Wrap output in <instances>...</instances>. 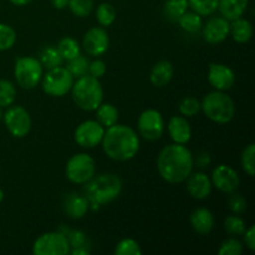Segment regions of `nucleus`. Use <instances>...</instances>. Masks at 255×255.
Instances as JSON below:
<instances>
[{
	"mask_svg": "<svg viewBox=\"0 0 255 255\" xmlns=\"http://www.w3.org/2000/svg\"><path fill=\"white\" fill-rule=\"evenodd\" d=\"M194 157L186 144H167L157 157V169L162 179L171 184L186 182L193 172Z\"/></svg>",
	"mask_w": 255,
	"mask_h": 255,
	"instance_id": "nucleus-1",
	"label": "nucleus"
},
{
	"mask_svg": "<svg viewBox=\"0 0 255 255\" xmlns=\"http://www.w3.org/2000/svg\"><path fill=\"white\" fill-rule=\"evenodd\" d=\"M101 144L109 158L126 162L138 153L139 138L132 127L116 124L105 129Z\"/></svg>",
	"mask_w": 255,
	"mask_h": 255,
	"instance_id": "nucleus-2",
	"label": "nucleus"
},
{
	"mask_svg": "<svg viewBox=\"0 0 255 255\" xmlns=\"http://www.w3.org/2000/svg\"><path fill=\"white\" fill-rule=\"evenodd\" d=\"M84 192L90 203V209L99 211L102 206L119 198L122 192V182L119 176L112 173L94 176L85 183Z\"/></svg>",
	"mask_w": 255,
	"mask_h": 255,
	"instance_id": "nucleus-3",
	"label": "nucleus"
},
{
	"mask_svg": "<svg viewBox=\"0 0 255 255\" xmlns=\"http://www.w3.org/2000/svg\"><path fill=\"white\" fill-rule=\"evenodd\" d=\"M70 91L72 101L84 111H95L104 102V87L101 82L89 74L77 77Z\"/></svg>",
	"mask_w": 255,
	"mask_h": 255,
	"instance_id": "nucleus-4",
	"label": "nucleus"
},
{
	"mask_svg": "<svg viewBox=\"0 0 255 255\" xmlns=\"http://www.w3.org/2000/svg\"><path fill=\"white\" fill-rule=\"evenodd\" d=\"M201 110L211 121L224 125L231 122L236 116V104L226 91H212L204 96L201 102Z\"/></svg>",
	"mask_w": 255,
	"mask_h": 255,
	"instance_id": "nucleus-5",
	"label": "nucleus"
},
{
	"mask_svg": "<svg viewBox=\"0 0 255 255\" xmlns=\"http://www.w3.org/2000/svg\"><path fill=\"white\" fill-rule=\"evenodd\" d=\"M42 70L44 67L40 64L39 59L32 56H21L15 61V80L22 89L31 90L41 81Z\"/></svg>",
	"mask_w": 255,
	"mask_h": 255,
	"instance_id": "nucleus-6",
	"label": "nucleus"
},
{
	"mask_svg": "<svg viewBox=\"0 0 255 255\" xmlns=\"http://www.w3.org/2000/svg\"><path fill=\"white\" fill-rule=\"evenodd\" d=\"M74 76L64 66H57L47 70L41 77L42 90L46 95L52 97H62L70 92L74 85Z\"/></svg>",
	"mask_w": 255,
	"mask_h": 255,
	"instance_id": "nucleus-7",
	"label": "nucleus"
},
{
	"mask_svg": "<svg viewBox=\"0 0 255 255\" xmlns=\"http://www.w3.org/2000/svg\"><path fill=\"white\" fill-rule=\"evenodd\" d=\"M67 179L75 184H85L96 174L95 159L87 153H76L70 157L65 168Z\"/></svg>",
	"mask_w": 255,
	"mask_h": 255,
	"instance_id": "nucleus-8",
	"label": "nucleus"
},
{
	"mask_svg": "<svg viewBox=\"0 0 255 255\" xmlns=\"http://www.w3.org/2000/svg\"><path fill=\"white\" fill-rule=\"evenodd\" d=\"M70 244L61 232H47L41 234L32 244L34 255H67Z\"/></svg>",
	"mask_w": 255,
	"mask_h": 255,
	"instance_id": "nucleus-9",
	"label": "nucleus"
},
{
	"mask_svg": "<svg viewBox=\"0 0 255 255\" xmlns=\"http://www.w3.org/2000/svg\"><path fill=\"white\" fill-rule=\"evenodd\" d=\"M2 120L10 134L16 138L25 137L31 129V117L22 106H10L2 114Z\"/></svg>",
	"mask_w": 255,
	"mask_h": 255,
	"instance_id": "nucleus-10",
	"label": "nucleus"
},
{
	"mask_svg": "<svg viewBox=\"0 0 255 255\" xmlns=\"http://www.w3.org/2000/svg\"><path fill=\"white\" fill-rule=\"evenodd\" d=\"M138 132L147 141H157L163 136L164 120L161 112L157 110L148 109L142 112L137 122Z\"/></svg>",
	"mask_w": 255,
	"mask_h": 255,
	"instance_id": "nucleus-11",
	"label": "nucleus"
},
{
	"mask_svg": "<svg viewBox=\"0 0 255 255\" xmlns=\"http://www.w3.org/2000/svg\"><path fill=\"white\" fill-rule=\"evenodd\" d=\"M105 127L96 120L81 122L75 129V141L82 148H95L101 144L105 134Z\"/></svg>",
	"mask_w": 255,
	"mask_h": 255,
	"instance_id": "nucleus-12",
	"label": "nucleus"
},
{
	"mask_svg": "<svg viewBox=\"0 0 255 255\" xmlns=\"http://www.w3.org/2000/svg\"><path fill=\"white\" fill-rule=\"evenodd\" d=\"M212 186L216 187L218 191L223 193H233L238 189L241 184V178H239L238 172L231 166L227 164H219L212 172L211 177Z\"/></svg>",
	"mask_w": 255,
	"mask_h": 255,
	"instance_id": "nucleus-13",
	"label": "nucleus"
},
{
	"mask_svg": "<svg viewBox=\"0 0 255 255\" xmlns=\"http://www.w3.org/2000/svg\"><path fill=\"white\" fill-rule=\"evenodd\" d=\"M110 37L104 27L94 26L86 31L82 39V47L90 56H101L109 50Z\"/></svg>",
	"mask_w": 255,
	"mask_h": 255,
	"instance_id": "nucleus-14",
	"label": "nucleus"
},
{
	"mask_svg": "<svg viewBox=\"0 0 255 255\" xmlns=\"http://www.w3.org/2000/svg\"><path fill=\"white\" fill-rule=\"evenodd\" d=\"M208 81L218 91H228L236 84V74L227 65L212 62L208 69Z\"/></svg>",
	"mask_w": 255,
	"mask_h": 255,
	"instance_id": "nucleus-15",
	"label": "nucleus"
},
{
	"mask_svg": "<svg viewBox=\"0 0 255 255\" xmlns=\"http://www.w3.org/2000/svg\"><path fill=\"white\" fill-rule=\"evenodd\" d=\"M229 29H231V21L224 19L223 16H213L206 22L203 30V39L208 44L217 45L223 42L229 36Z\"/></svg>",
	"mask_w": 255,
	"mask_h": 255,
	"instance_id": "nucleus-16",
	"label": "nucleus"
},
{
	"mask_svg": "<svg viewBox=\"0 0 255 255\" xmlns=\"http://www.w3.org/2000/svg\"><path fill=\"white\" fill-rule=\"evenodd\" d=\"M187 181V191L192 198L203 201L208 198L212 192L211 178L203 172H192Z\"/></svg>",
	"mask_w": 255,
	"mask_h": 255,
	"instance_id": "nucleus-17",
	"label": "nucleus"
},
{
	"mask_svg": "<svg viewBox=\"0 0 255 255\" xmlns=\"http://www.w3.org/2000/svg\"><path fill=\"white\" fill-rule=\"evenodd\" d=\"M167 131L174 143L187 144L192 137L191 125L184 116L171 117L168 126H167Z\"/></svg>",
	"mask_w": 255,
	"mask_h": 255,
	"instance_id": "nucleus-18",
	"label": "nucleus"
},
{
	"mask_svg": "<svg viewBox=\"0 0 255 255\" xmlns=\"http://www.w3.org/2000/svg\"><path fill=\"white\" fill-rule=\"evenodd\" d=\"M62 208H64L65 213L71 219H81L89 212L90 203L85 196L70 193L65 197Z\"/></svg>",
	"mask_w": 255,
	"mask_h": 255,
	"instance_id": "nucleus-19",
	"label": "nucleus"
},
{
	"mask_svg": "<svg viewBox=\"0 0 255 255\" xmlns=\"http://www.w3.org/2000/svg\"><path fill=\"white\" fill-rule=\"evenodd\" d=\"M191 226L194 232L201 236H207L211 233L214 228V217L213 213L208 208H197L191 214Z\"/></svg>",
	"mask_w": 255,
	"mask_h": 255,
	"instance_id": "nucleus-20",
	"label": "nucleus"
},
{
	"mask_svg": "<svg viewBox=\"0 0 255 255\" xmlns=\"http://www.w3.org/2000/svg\"><path fill=\"white\" fill-rule=\"evenodd\" d=\"M173 74L174 67L172 62L167 61V60H162V61L157 62L152 67L151 74H149V81L153 86L163 87L171 82Z\"/></svg>",
	"mask_w": 255,
	"mask_h": 255,
	"instance_id": "nucleus-21",
	"label": "nucleus"
},
{
	"mask_svg": "<svg viewBox=\"0 0 255 255\" xmlns=\"http://www.w3.org/2000/svg\"><path fill=\"white\" fill-rule=\"evenodd\" d=\"M248 5L249 0H219L218 10L221 16L232 21L243 16Z\"/></svg>",
	"mask_w": 255,
	"mask_h": 255,
	"instance_id": "nucleus-22",
	"label": "nucleus"
},
{
	"mask_svg": "<svg viewBox=\"0 0 255 255\" xmlns=\"http://www.w3.org/2000/svg\"><path fill=\"white\" fill-rule=\"evenodd\" d=\"M229 34L232 35L234 41L239 42V44H246L253 36V26H252L251 21H248L247 19L238 17L236 20H232Z\"/></svg>",
	"mask_w": 255,
	"mask_h": 255,
	"instance_id": "nucleus-23",
	"label": "nucleus"
},
{
	"mask_svg": "<svg viewBox=\"0 0 255 255\" xmlns=\"http://www.w3.org/2000/svg\"><path fill=\"white\" fill-rule=\"evenodd\" d=\"M95 111H96V121L105 128L114 126L119 121V110L109 102H102Z\"/></svg>",
	"mask_w": 255,
	"mask_h": 255,
	"instance_id": "nucleus-24",
	"label": "nucleus"
},
{
	"mask_svg": "<svg viewBox=\"0 0 255 255\" xmlns=\"http://www.w3.org/2000/svg\"><path fill=\"white\" fill-rule=\"evenodd\" d=\"M188 0H166L163 5V11L167 19L171 21H178L179 17L188 11Z\"/></svg>",
	"mask_w": 255,
	"mask_h": 255,
	"instance_id": "nucleus-25",
	"label": "nucleus"
},
{
	"mask_svg": "<svg viewBox=\"0 0 255 255\" xmlns=\"http://www.w3.org/2000/svg\"><path fill=\"white\" fill-rule=\"evenodd\" d=\"M57 50H59L60 55L64 59V61H69V60L74 59L77 55L81 54V47L80 44L77 42V40H75L71 36H65L57 44Z\"/></svg>",
	"mask_w": 255,
	"mask_h": 255,
	"instance_id": "nucleus-26",
	"label": "nucleus"
},
{
	"mask_svg": "<svg viewBox=\"0 0 255 255\" xmlns=\"http://www.w3.org/2000/svg\"><path fill=\"white\" fill-rule=\"evenodd\" d=\"M39 61L42 65V67H45L46 70H50L54 69V67L61 66L62 62H64V59L60 55L57 47L46 46L40 52Z\"/></svg>",
	"mask_w": 255,
	"mask_h": 255,
	"instance_id": "nucleus-27",
	"label": "nucleus"
},
{
	"mask_svg": "<svg viewBox=\"0 0 255 255\" xmlns=\"http://www.w3.org/2000/svg\"><path fill=\"white\" fill-rule=\"evenodd\" d=\"M179 24V26L187 32H198L199 30H202L203 26V20L199 14L194 11H186L177 21Z\"/></svg>",
	"mask_w": 255,
	"mask_h": 255,
	"instance_id": "nucleus-28",
	"label": "nucleus"
},
{
	"mask_svg": "<svg viewBox=\"0 0 255 255\" xmlns=\"http://www.w3.org/2000/svg\"><path fill=\"white\" fill-rule=\"evenodd\" d=\"M219 0H188V5L192 11L201 16H211L218 10Z\"/></svg>",
	"mask_w": 255,
	"mask_h": 255,
	"instance_id": "nucleus-29",
	"label": "nucleus"
},
{
	"mask_svg": "<svg viewBox=\"0 0 255 255\" xmlns=\"http://www.w3.org/2000/svg\"><path fill=\"white\" fill-rule=\"evenodd\" d=\"M96 19L102 27L111 26L116 20V9L110 2H102L96 9Z\"/></svg>",
	"mask_w": 255,
	"mask_h": 255,
	"instance_id": "nucleus-30",
	"label": "nucleus"
},
{
	"mask_svg": "<svg viewBox=\"0 0 255 255\" xmlns=\"http://www.w3.org/2000/svg\"><path fill=\"white\" fill-rule=\"evenodd\" d=\"M16 99V89L9 80H0V107H10Z\"/></svg>",
	"mask_w": 255,
	"mask_h": 255,
	"instance_id": "nucleus-31",
	"label": "nucleus"
},
{
	"mask_svg": "<svg viewBox=\"0 0 255 255\" xmlns=\"http://www.w3.org/2000/svg\"><path fill=\"white\" fill-rule=\"evenodd\" d=\"M89 65L90 61L84 56V55H77L74 59L69 60L67 61L66 69L69 70L70 74L74 76V79H77V77H81L84 75L89 74Z\"/></svg>",
	"mask_w": 255,
	"mask_h": 255,
	"instance_id": "nucleus-32",
	"label": "nucleus"
},
{
	"mask_svg": "<svg viewBox=\"0 0 255 255\" xmlns=\"http://www.w3.org/2000/svg\"><path fill=\"white\" fill-rule=\"evenodd\" d=\"M224 229L231 236L239 237L244 234L247 229V224L243 218L233 214V216H228L226 218V221H224Z\"/></svg>",
	"mask_w": 255,
	"mask_h": 255,
	"instance_id": "nucleus-33",
	"label": "nucleus"
},
{
	"mask_svg": "<svg viewBox=\"0 0 255 255\" xmlns=\"http://www.w3.org/2000/svg\"><path fill=\"white\" fill-rule=\"evenodd\" d=\"M16 41V31L10 25L0 22V51L11 49Z\"/></svg>",
	"mask_w": 255,
	"mask_h": 255,
	"instance_id": "nucleus-34",
	"label": "nucleus"
},
{
	"mask_svg": "<svg viewBox=\"0 0 255 255\" xmlns=\"http://www.w3.org/2000/svg\"><path fill=\"white\" fill-rule=\"evenodd\" d=\"M67 6L75 16L86 17L94 10V0H69Z\"/></svg>",
	"mask_w": 255,
	"mask_h": 255,
	"instance_id": "nucleus-35",
	"label": "nucleus"
},
{
	"mask_svg": "<svg viewBox=\"0 0 255 255\" xmlns=\"http://www.w3.org/2000/svg\"><path fill=\"white\" fill-rule=\"evenodd\" d=\"M242 167L249 177H253L255 173V146L249 143L242 152Z\"/></svg>",
	"mask_w": 255,
	"mask_h": 255,
	"instance_id": "nucleus-36",
	"label": "nucleus"
},
{
	"mask_svg": "<svg viewBox=\"0 0 255 255\" xmlns=\"http://www.w3.org/2000/svg\"><path fill=\"white\" fill-rule=\"evenodd\" d=\"M115 254L117 255H141L142 249L134 239L125 238L115 248Z\"/></svg>",
	"mask_w": 255,
	"mask_h": 255,
	"instance_id": "nucleus-37",
	"label": "nucleus"
},
{
	"mask_svg": "<svg viewBox=\"0 0 255 255\" xmlns=\"http://www.w3.org/2000/svg\"><path fill=\"white\" fill-rule=\"evenodd\" d=\"M179 112L184 117H194L201 111V102L196 97H186L179 102Z\"/></svg>",
	"mask_w": 255,
	"mask_h": 255,
	"instance_id": "nucleus-38",
	"label": "nucleus"
},
{
	"mask_svg": "<svg viewBox=\"0 0 255 255\" xmlns=\"http://www.w3.org/2000/svg\"><path fill=\"white\" fill-rule=\"evenodd\" d=\"M242 253H243V244L236 238L224 241L218 249L219 255H241Z\"/></svg>",
	"mask_w": 255,
	"mask_h": 255,
	"instance_id": "nucleus-39",
	"label": "nucleus"
},
{
	"mask_svg": "<svg viewBox=\"0 0 255 255\" xmlns=\"http://www.w3.org/2000/svg\"><path fill=\"white\" fill-rule=\"evenodd\" d=\"M66 236L67 241H69L70 249H77V248H86L87 244V237L82 231H69L67 233H64Z\"/></svg>",
	"mask_w": 255,
	"mask_h": 255,
	"instance_id": "nucleus-40",
	"label": "nucleus"
},
{
	"mask_svg": "<svg viewBox=\"0 0 255 255\" xmlns=\"http://www.w3.org/2000/svg\"><path fill=\"white\" fill-rule=\"evenodd\" d=\"M231 194L232 196L228 201L229 209H231L234 214H242L243 212H246V209H247L246 198H244L242 194L236 193V192H233V193H231Z\"/></svg>",
	"mask_w": 255,
	"mask_h": 255,
	"instance_id": "nucleus-41",
	"label": "nucleus"
},
{
	"mask_svg": "<svg viewBox=\"0 0 255 255\" xmlns=\"http://www.w3.org/2000/svg\"><path fill=\"white\" fill-rule=\"evenodd\" d=\"M106 64L102 60H95V61L90 62L89 65V75L96 77V79L104 76L106 74Z\"/></svg>",
	"mask_w": 255,
	"mask_h": 255,
	"instance_id": "nucleus-42",
	"label": "nucleus"
},
{
	"mask_svg": "<svg viewBox=\"0 0 255 255\" xmlns=\"http://www.w3.org/2000/svg\"><path fill=\"white\" fill-rule=\"evenodd\" d=\"M243 236H244V243H246L247 248H248L249 251L254 252L255 251V227L251 226L249 228H247Z\"/></svg>",
	"mask_w": 255,
	"mask_h": 255,
	"instance_id": "nucleus-43",
	"label": "nucleus"
},
{
	"mask_svg": "<svg viewBox=\"0 0 255 255\" xmlns=\"http://www.w3.org/2000/svg\"><path fill=\"white\" fill-rule=\"evenodd\" d=\"M212 158H211V154L208 152H199L197 154V157L194 158V164H196L198 168H207V167L211 164Z\"/></svg>",
	"mask_w": 255,
	"mask_h": 255,
	"instance_id": "nucleus-44",
	"label": "nucleus"
},
{
	"mask_svg": "<svg viewBox=\"0 0 255 255\" xmlns=\"http://www.w3.org/2000/svg\"><path fill=\"white\" fill-rule=\"evenodd\" d=\"M51 4L55 9L62 10L65 7H67L69 5V0H51Z\"/></svg>",
	"mask_w": 255,
	"mask_h": 255,
	"instance_id": "nucleus-45",
	"label": "nucleus"
},
{
	"mask_svg": "<svg viewBox=\"0 0 255 255\" xmlns=\"http://www.w3.org/2000/svg\"><path fill=\"white\" fill-rule=\"evenodd\" d=\"M10 2H11L12 5H15V6H25V5L30 4L31 1H34V0H9Z\"/></svg>",
	"mask_w": 255,
	"mask_h": 255,
	"instance_id": "nucleus-46",
	"label": "nucleus"
},
{
	"mask_svg": "<svg viewBox=\"0 0 255 255\" xmlns=\"http://www.w3.org/2000/svg\"><path fill=\"white\" fill-rule=\"evenodd\" d=\"M2 199H4V191H2L1 188H0V203L2 202Z\"/></svg>",
	"mask_w": 255,
	"mask_h": 255,
	"instance_id": "nucleus-47",
	"label": "nucleus"
},
{
	"mask_svg": "<svg viewBox=\"0 0 255 255\" xmlns=\"http://www.w3.org/2000/svg\"><path fill=\"white\" fill-rule=\"evenodd\" d=\"M2 120V112H1V107H0V121Z\"/></svg>",
	"mask_w": 255,
	"mask_h": 255,
	"instance_id": "nucleus-48",
	"label": "nucleus"
}]
</instances>
